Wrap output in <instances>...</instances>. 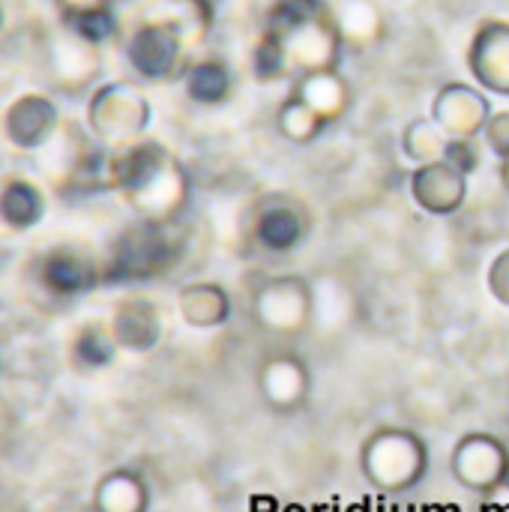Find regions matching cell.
I'll use <instances>...</instances> for the list:
<instances>
[{
  "label": "cell",
  "instance_id": "obj_1",
  "mask_svg": "<svg viewBox=\"0 0 509 512\" xmlns=\"http://www.w3.org/2000/svg\"><path fill=\"white\" fill-rule=\"evenodd\" d=\"M108 189L120 192L141 222L174 225L189 204L192 177L165 144L141 138L111 150Z\"/></svg>",
  "mask_w": 509,
  "mask_h": 512
},
{
  "label": "cell",
  "instance_id": "obj_2",
  "mask_svg": "<svg viewBox=\"0 0 509 512\" xmlns=\"http://www.w3.org/2000/svg\"><path fill=\"white\" fill-rule=\"evenodd\" d=\"M45 177L63 195L96 192L108 189V156L111 150L102 147L90 129L84 132L75 123H60L51 141L36 153Z\"/></svg>",
  "mask_w": 509,
  "mask_h": 512
},
{
  "label": "cell",
  "instance_id": "obj_3",
  "mask_svg": "<svg viewBox=\"0 0 509 512\" xmlns=\"http://www.w3.org/2000/svg\"><path fill=\"white\" fill-rule=\"evenodd\" d=\"M360 471L384 495L411 492L429 471V447L411 429H378L360 447Z\"/></svg>",
  "mask_w": 509,
  "mask_h": 512
},
{
  "label": "cell",
  "instance_id": "obj_4",
  "mask_svg": "<svg viewBox=\"0 0 509 512\" xmlns=\"http://www.w3.org/2000/svg\"><path fill=\"white\" fill-rule=\"evenodd\" d=\"M174 225L138 219L132 228H126L102 261L105 282H147L165 276L183 252V240L174 234Z\"/></svg>",
  "mask_w": 509,
  "mask_h": 512
},
{
  "label": "cell",
  "instance_id": "obj_5",
  "mask_svg": "<svg viewBox=\"0 0 509 512\" xmlns=\"http://www.w3.org/2000/svg\"><path fill=\"white\" fill-rule=\"evenodd\" d=\"M150 117V99L132 81H105L87 99V129L108 150L141 141Z\"/></svg>",
  "mask_w": 509,
  "mask_h": 512
},
{
  "label": "cell",
  "instance_id": "obj_6",
  "mask_svg": "<svg viewBox=\"0 0 509 512\" xmlns=\"http://www.w3.org/2000/svg\"><path fill=\"white\" fill-rule=\"evenodd\" d=\"M252 318L264 333L300 336L315 318V288L303 276H267L252 291Z\"/></svg>",
  "mask_w": 509,
  "mask_h": 512
},
{
  "label": "cell",
  "instance_id": "obj_7",
  "mask_svg": "<svg viewBox=\"0 0 509 512\" xmlns=\"http://www.w3.org/2000/svg\"><path fill=\"white\" fill-rule=\"evenodd\" d=\"M123 54L132 72L144 81H174L183 78L189 66L186 39L171 24L156 18H138L126 36Z\"/></svg>",
  "mask_w": 509,
  "mask_h": 512
},
{
  "label": "cell",
  "instance_id": "obj_8",
  "mask_svg": "<svg viewBox=\"0 0 509 512\" xmlns=\"http://www.w3.org/2000/svg\"><path fill=\"white\" fill-rule=\"evenodd\" d=\"M312 210L297 195H267L258 201L249 231L252 240L270 255H288L306 243L312 234Z\"/></svg>",
  "mask_w": 509,
  "mask_h": 512
},
{
  "label": "cell",
  "instance_id": "obj_9",
  "mask_svg": "<svg viewBox=\"0 0 509 512\" xmlns=\"http://www.w3.org/2000/svg\"><path fill=\"white\" fill-rule=\"evenodd\" d=\"M450 471L459 486L477 492V495H492L504 489L509 480V447L489 432H471L459 438L450 456Z\"/></svg>",
  "mask_w": 509,
  "mask_h": 512
},
{
  "label": "cell",
  "instance_id": "obj_10",
  "mask_svg": "<svg viewBox=\"0 0 509 512\" xmlns=\"http://www.w3.org/2000/svg\"><path fill=\"white\" fill-rule=\"evenodd\" d=\"M273 36H279V42L291 60L294 78L303 72L339 69V57H342L345 42H342V33L333 21L330 9H321V12H315V15L291 24L288 30L273 33Z\"/></svg>",
  "mask_w": 509,
  "mask_h": 512
},
{
  "label": "cell",
  "instance_id": "obj_11",
  "mask_svg": "<svg viewBox=\"0 0 509 512\" xmlns=\"http://www.w3.org/2000/svg\"><path fill=\"white\" fill-rule=\"evenodd\" d=\"M36 282L51 297H81L105 282V267L87 249L60 243L45 249L33 264Z\"/></svg>",
  "mask_w": 509,
  "mask_h": 512
},
{
  "label": "cell",
  "instance_id": "obj_12",
  "mask_svg": "<svg viewBox=\"0 0 509 512\" xmlns=\"http://www.w3.org/2000/svg\"><path fill=\"white\" fill-rule=\"evenodd\" d=\"M495 114L486 90L468 81H447L432 99V120L450 138H483L489 117Z\"/></svg>",
  "mask_w": 509,
  "mask_h": 512
},
{
  "label": "cell",
  "instance_id": "obj_13",
  "mask_svg": "<svg viewBox=\"0 0 509 512\" xmlns=\"http://www.w3.org/2000/svg\"><path fill=\"white\" fill-rule=\"evenodd\" d=\"M471 78L498 96H509V18H486L468 45Z\"/></svg>",
  "mask_w": 509,
  "mask_h": 512
},
{
  "label": "cell",
  "instance_id": "obj_14",
  "mask_svg": "<svg viewBox=\"0 0 509 512\" xmlns=\"http://www.w3.org/2000/svg\"><path fill=\"white\" fill-rule=\"evenodd\" d=\"M258 393L276 414H294L309 402L312 372L297 354H273L258 369Z\"/></svg>",
  "mask_w": 509,
  "mask_h": 512
},
{
  "label": "cell",
  "instance_id": "obj_15",
  "mask_svg": "<svg viewBox=\"0 0 509 512\" xmlns=\"http://www.w3.org/2000/svg\"><path fill=\"white\" fill-rule=\"evenodd\" d=\"M48 69H51V81L57 90L84 93L87 87L96 84V78L102 72L99 45H90L63 27L48 45Z\"/></svg>",
  "mask_w": 509,
  "mask_h": 512
},
{
  "label": "cell",
  "instance_id": "obj_16",
  "mask_svg": "<svg viewBox=\"0 0 509 512\" xmlns=\"http://www.w3.org/2000/svg\"><path fill=\"white\" fill-rule=\"evenodd\" d=\"M60 123L63 120L57 105L42 93H21L3 114V132L9 144L24 153H39L60 129Z\"/></svg>",
  "mask_w": 509,
  "mask_h": 512
},
{
  "label": "cell",
  "instance_id": "obj_17",
  "mask_svg": "<svg viewBox=\"0 0 509 512\" xmlns=\"http://www.w3.org/2000/svg\"><path fill=\"white\" fill-rule=\"evenodd\" d=\"M411 198L429 216H456L468 201V174L450 162H426L411 171Z\"/></svg>",
  "mask_w": 509,
  "mask_h": 512
},
{
  "label": "cell",
  "instance_id": "obj_18",
  "mask_svg": "<svg viewBox=\"0 0 509 512\" xmlns=\"http://www.w3.org/2000/svg\"><path fill=\"white\" fill-rule=\"evenodd\" d=\"M111 333L120 351L144 354L153 351L162 339V315L153 300L147 297H126L111 312Z\"/></svg>",
  "mask_w": 509,
  "mask_h": 512
},
{
  "label": "cell",
  "instance_id": "obj_19",
  "mask_svg": "<svg viewBox=\"0 0 509 512\" xmlns=\"http://www.w3.org/2000/svg\"><path fill=\"white\" fill-rule=\"evenodd\" d=\"M291 93L303 99L327 126L342 120L354 102V90L348 78L339 69H321V72H303L294 78Z\"/></svg>",
  "mask_w": 509,
  "mask_h": 512
},
{
  "label": "cell",
  "instance_id": "obj_20",
  "mask_svg": "<svg viewBox=\"0 0 509 512\" xmlns=\"http://www.w3.org/2000/svg\"><path fill=\"white\" fill-rule=\"evenodd\" d=\"M177 309L195 330H213L231 321V297L219 282H189L180 288Z\"/></svg>",
  "mask_w": 509,
  "mask_h": 512
},
{
  "label": "cell",
  "instance_id": "obj_21",
  "mask_svg": "<svg viewBox=\"0 0 509 512\" xmlns=\"http://www.w3.org/2000/svg\"><path fill=\"white\" fill-rule=\"evenodd\" d=\"M342 42L351 48H372L387 33V18L375 0H336L330 9Z\"/></svg>",
  "mask_w": 509,
  "mask_h": 512
},
{
  "label": "cell",
  "instance_id": "obj_22",
  "mask_svg": "<svg viewBox=\"0 0 509 512\" xmlns=\"http://www.w3.org/2000/svg\"><path fill=\"white\" fill-rule=\"evenodd\" d=\"M141 18H156L171 24L189 48L201 45L213 27V6L201 0H153L144 6Z\"/></svg>",
  "mask_w": 509,
  "mask_h": 512
},
{
  "label": "cell",
  "instance_id": "obj_23",
  "mask_svg": "<svg viewBox=\"0 0 509 512\" xmlns=\"http://www.w3.org/2000/svg\"><path fill=\"white\" fill-rule=\"evenodd\" d=\"M45 216V195L27 177H9L0 186V225L9 231H30Z\"/></svg>",
  "mask_w": 509,
  "mask_h": 512
},
{
  "label": "cell",
  "instance_id": "obj_24",
  "mask_svg": "<svg viewBox=\"0 0 509 512\" xmlns=\"http://www.w3.org/2000/svg\"><path fill=\"white\" fill-rule=\"evenodd\" d=\"M183 90L195 105L216 108V105H225L231 99L234 75H231L225 60H216V57L192 60L183 72Z\"/></svg>",
  "mask_w": 509,
  "mask_h": 512
},
{
  "label": "cell",
  "instance_id": "obj_25",
  "mask_svg": "<svg viewBox=\"0 0 509 512\" xmlns=\"http://www.w3.org/2000/svg\"><path fill=\"white\" fill-rule=\"evenodd\" d=\"M150 489L141 474L117 468L105 474L93 489V510L96 512H147Z\"/></svg>",
  "mask_w": 509,
  "mask_h": 512
},
{
  "label": "cell",
  "instance_id": "obj_26",
  "mask_svg": "<svg viewBox=\"0 0 509 512\" xmlns=\"http://www.w3.org/2000/svg\"><path fill=\"white\" fill-rule=\"evenodd\" d=\"M120 345L111 333V324H87L72 339V363L84 372L108 369L117 357Z\"/></svg>",
  "mask_w": 509,
  "mask_h": 512
},
{
  "label": "cell",
  "instance_id": "obj_27",
  "mask_svg": "<svg viewBox=\"0 0 509 512\" xmlns=\"http://www.w3.org/2000/svg\"><path fill=\"white\" fill-rule=\"evenodd\" d=\"M450 147V135L432 120V117H420L411 120L402 132V153L414 162V165H426V162H438L444 159Z\"/></svg>",
  "mask_w": 509,
  "mask_h": 512
},
{
  "label": "cell",
  "instance_id": "obj_28",
  "mask_svg": "<svg viewBox=\"0 0 509 512\" xmlns=\"http://www.w3.org/2000/svg\"><path fill=\"white\" fill-rule=\"evenodd\" d=\"M60 24H63L69 33H75V36H81L84 42L99 45V48H102L105 42L117 39V33H120V21H117V15H114L111 6L84 9V12H63V15H60Z\"/></svg>",
  "mask_w": 509,
  "mask_h": 512
},
{
  "label": "cell",
  "instance_id": "obj_29",
  "mask_svg": "<svg viewBox=\"0 0 509 512\" xmlns=\"http://www.w3.org/2000/svg\"><path fill=\"white\" fill-rule=\"evenodd\" d=\"M276 126H279L282 138H288L291 144H309L327 129V123L294 93L282 102V108L276 114Z\"/></svg>",
  "mask_w": 509,
  "mask_h": 512
},
{
  "label": "cell",
  "instance_id": "obj_30",
  "mask_svg": "<svg viewBox=\"0 0 509 512\" xmlns=\"http://www.w3.org/2000/svg\"><path fill=\"white\" fill-rule=\"evenodd\" d=\"M252 75L261 81V84H276V81H285V78H294V69H291V60L279 42V36L273 33H261V39L255 42L252 48Z\"/></svg>",
  "mask_w": 509,
  "mask_h": 512
},
{
  "label": "cell",
  "instance_id": "obj_31",
  "mask_svg": "<svg viewBox=\"0 0 509 512\" xmlns=\"http://www.w3.org/2000/svg\"><path fill=\"white\" fill-rule=\"evenodd\" d=\"M321 9H327L324 0H270L267 3V12H264V30L282 33L291 24L309 18V15H315Z\"/></svg>",
  "mask_w": 509,
  "mask_h": 512
},
{
  "label": "cell",
  "instance_id": "obj_32",
  "mask_svg": "<svg viewBox=\"0 0 509 512\" xmlns=\"http://www.w3.org/2000/svg\"><path fill=\"white\" fill-rule=\"evenodd\" d=\"M483 138H450V147L444 153V162H450L453 168H459L462 174H474L483 165V150H480Z\"/></svg>",
  "mask_w": 509,
  "mask_h": 512
},
{
  "label": "cell",
  "instance_id": "obj_33",
  "mask_svg": "<svg viewBox=\"0 0 509 512\" xmlns=\"http://www.w3.org/2000/svg\"><path fill=\"white\" fill-rule=\"evenodd\" d=\"M483 144L498 156L509 159V111H495L483 129Z\"/></svg>",
  "mask_w": 509,
  "mask_h": 512
},
{
  "label": "cell",
  "instance_id": "obj_34",
  "mask_svg": "<svg viewBox=\"0 0 509 512\" xmlns=\"http://www.w3.org/2000/svg\"><path fill=\"white\" fill-rule=\"evenodd\" d=\"M486 285H489V294L509 309V246L504 252H498L495 261L489 264Z\"/></svg>",
  "mask_w": 509,
  "mask_h": 512
},
{
  "label": "cell",
  "instance_id": "obj_35",
  "mask_svg": "<svg viewBox=\"0 0 509 512\" xmlns=\"http://www.w3.org/2000/svg\"><path fill=\"white\" fill-rule=\"evenodd\" d=\"M114 0H57L60 6V15L63 12H84V9H102V6H111Z\"/></svg>",
  "mask_w": 509,
  "mask_h": 512
},
{
  "label": "cell",
  "instance_id": "obj_36",
  "mask_svg": "<svg viewBox=\"0 0 509 512\" xmlns=\"http://www.w3.org/2000/svg\"><path fill=\"white\" fill-rule=\"evenodd\" d=\"M501 183H504V189L509 192V159H501Z\"/></svg>",
  "mask_w": 509,
  "mask_h": 512
},
{
  "label": "cell",
  "instance_id": "obj_37",
  "mask_svg": "<svg viewBox=\"0 0 509 512\" xmlns=\"http://www.w3.org/2000/svg\"><path fill=\"white\" fill-rule=\"evenodd\" d=\"M3 24H6V9H3V0H0V30H3Z\"/></svg>",
  "mask_w": 509,
  "mask_h": 512
},
{
  "label": "cell",
  "instance_id": "obj_38",
  "mask_svg": "<svg viewBox=\"0 0 509 512\" xmlns=\"http://www.w3.org/2000/svg\"><path fill=\"white\" fill-rule=\"evenodd\" d=\"M201 3H207V6H216L219 0H201Z\"/></svg>",
  "mask_w": 509,
  "mask_h": 512
}]
</instances>
